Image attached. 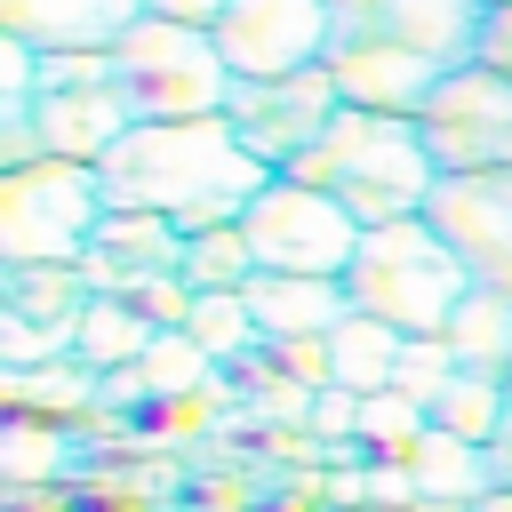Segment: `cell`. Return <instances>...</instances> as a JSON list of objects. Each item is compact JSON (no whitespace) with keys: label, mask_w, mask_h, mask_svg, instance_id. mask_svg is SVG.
I'll list each match as a JSON object with an SVG mask.
<instances>
[{"label":"cell","mask_w":512,"mask_h":512,"mask_svg":"<svg viewBox=\"0 0 512 512\" xmlns=\"http://www.w3.org/2000/svg\"><path fill=\"white\" fill-rule=\"evenodd\" d=\"M96 296V280L80 264H0V304L32 312V320H80Z\"/></svg>","instance_id":"obj_19"},{"label":"cell","mask_w":512,"mask_h":512,"mask_svg":"<svg viewBox=\"0 0 512 512\" xmlns=\"http://www.w3.org/2000/svg\"><path fill=\"white\" fill-rule=\"evenodd\" d=\"M136 368H144V384H152V392H184V384H200L216 360H208V352H200L184 328H160V344H152Z\"/></svg>","instance_id":"obj_26"},{"label":"cell","mask_w":512,"mask_h":512,"mask_svg":"<svg viewBox=\"0 0 512 512\" xmlns=\"http://www.w3.org/2000/svg\"><path fill=\"white\" fill-rule=\"evenodd\" d=\"M488 0H328V72L344 104L424 112L440 80L480 64Z\"/></svg>","instance_id":"obj_1"},{"label":"cell","mask_w":512,"mask_h":512,"mask_svg":"<svg viewBox=\"0 0 512 512\" xmlns=\"http://www.w3.org/2000/svg\"><path fill=\"white\" fill-rule=\"evenodd\" d=\"M440 176H480V168H512V72L504 64H464L456 80L432 88V104L416 112Z\"/></svg>","instance_id":"obj_10"},{"label":"cell","mask_w":512,"mask_h":512,"mask_svg":"<svg viewBox=\"0 0 512 512\" xmlns=\"http://www.w3.org/2000/svg\"><path fill=\"white\" fill-rule=\"evenodd\" d=\"M248 280H256V248H248L240 224L192 232V248H184V288H192V296H232V288H248Z\"/></svg>","instance_id":"obj_21"},{"label":"cell","mask_w":512,"mask_h":512,"mask_svg":"<svg viewBox=\"0 0 512 512\" xmlns=\"http://www.w3.org/2000/svg\"><path fill=\"white\" fill-rule=\"evenodd\" d=\"M8 400H24V408H96L104 400V368H88L80 352L40 360V368H8Z\"/></svg>","instance_id":"obj_23"},{"label":"cell","mask_w":512,"mask_h":512,"mask_svg":"<svg viewBox=\"0 0 512 512\" xmlns=\"http://www.w3.org/2000/svg\"><path fill=\"white\" fill-rule=\"evenodd\" d=\"M344 288H352V312H376L400 336H448L456 304L480 280L424 216H400V224H368L360 232V256H352Z\"/></svg>","instance_id":"obj_4"},{"label":"cell","mask_w":512,"mask_h":512,"mask_svg":"<svg viewBox=\"0 0 512 512\" xmlns=\"http://www.w3.org/2000/svg\"><path fill=\"white\" fill-rule=\"evenodd\" d=\"M232 80H288L328 64V0H232L216 16Z\"/></svg>","instance_id":"obj_11"},{"label":"cell","mask_w":512,"mask_h":512,"mask_svg":"<svg viewBox=\"0 0 512 512\" xmlns=\"http://www.w3.org/2000/svg\"><path fill=\"white\" fill-rule=\"evenodd\" d=\"M32 128H40V160H104L128 128H136V104L112 72V48H80V56H40V104H32Z\"/></svg>","instance_id":"obj_8"},{"label":"cell","mask_w":512,"mask_h":512,"mask_svg":"<svg viewBox=\"0 0 512 512\" xmlns=\"http://www.w3.org/2000/svg\"><path fill=\"white\" fill-rule=\"evenodd\" d=\"M144 0H0V32L40 48V56H80V48H120Z\"/></svg>","instance_id":"obj_13"},{"label":"cell","mask_w":512,"mask_h":512,"mask_svg":"<svg viewBox=\"0 0 512 512\" xmlns=\"http://www.w3.org/2000/svg\"><path fill=\"white\" fill-rule=\"evenodd\" d=\"M224 8L232 0H144V16H176V24H200V32H216Z\"/></svg>","instance_id":"obj_28"},{"label":"cell","mask_w":512,"mask_h":512,"mask_svg":"<svg viewBox=\"0 0 512 512\" xmlns=\"http://www.w3.org/2000/svg\"><path fill=\"white\" fill-rule=\"evenodd\" d=\"M448 344L464 368H488V376H512V288H472L448 320Z\"/></svg>","instance_id":"obj_18"},{"label":"cell","mask_w":512,"mask_h":512,"mask_svg":"<svg viewBox=\"0 0 512 512\" xmlns=\"http://www.w3.org/2000/svg\"><path fill=\"white\" fill-rule=\"evenodd\" d=\"M424 224L472 264V280L512 288V168H480V176H440L424 200Z\"/></svg>","instance_id":"obj_12"},{"label":"cell","mask_w":512,"mask_h":512,"mask_svg":"<svg viewBox=\"0 0 512 512\" xmlns=\"http://www.w3.org/2000/svg\"><path fill=\"white\" fill-rule=\"evenodd\" d=\"M472 512H512V488H488V496H480Z\"/></svg>","instance_id":"obj_31"},{"label":"cell","mask_w":512,"mask_h":512,"mask_svg":"<svg viewBox=\"0 0 512 512\" xmlns=\"http://www.w3.org/2000/svg\"><path fill=\"white\" fill-rule=\"evenodd\" d=\"M248 248H256V272H312V280H344L352 256H360V216L344 200H328L320 184L304 176H272L248 216H240Z\"/></svg>","instance_id":"obj_7"},{"label":"cell","mask_w":512,"mask_h":512,"mask_svg":"<svg viewBox=\"0 0 512 512\" xmlns=\"http://www.w3.org/2000/svg\"><path fill=\"white\" fill-rule=\"evenodd\" d=\"M104 200L112 208H152V216H176L184 232H208V224H240L248 200L272 184V168L232 136L224 112H200V120H136L104 160Z\"/></svg>","instance_id":"obj_2"},{"label":"cell","mask_w":512,"mask_h":512,"mask_svg":"<svg viewBox=\"0 0 512 512\" xmlns=\"http://www.w3.org/2000/svg\"><path fill=\"white\" fill-rule=\"evenodd\" d=\"M488 464H496V488H512V408H504V424L488 440Z\"/></svg>","instance_id":"obj_30"},{"label":"cell","mask_w":512,"mask_h":512,"mask_svg":"<svg viewBox=\"0 0 512 512\" xmlns=\"http://www.w3.org/2000/svg\"><path fill=\"white\" fill-rule=\"evenodd\" d=\"M152 344H160V320H152L136 296H88V312H80V344H72V352H80L88 368L112 376V368H136Z\"/></svg>","instance_id":"obj_16"},{"label":"cell","mask_w":512,"mask_h":512,"mask_svg":"<svg viewBox=\"0 0 512 512\" xmlns=\"http://www.w3.org/2000/svg\"><path fill=\"white\" fill-rule=\"evenodd\" d=\"M240 296H248L264 344H312L352 312V288L344 280H312V272H256Z\"/></svg>","instance_id":"obj_14"},{"label":"cell","mask_w":512,"mask_h":512,"mask_svg":"<svg viewBox=\"0 0 512 512\" xmlns=\"http://www.w3.org/2000/svg\"><path fill=\"white\" fill-rule=\"evenodd\" d=\"M488 488H496V464H488L480 440H456V432L432 424V432L408 448V496H416V504H440V496H448V504H480Z\"/></svg>","instance_id":"obj_15"},{"label":"cell","mask_w":512,"mask_h":512,"mask_svg":"<svg viewBox=\"0 0 512 512\" xmlns=\"http://www.w3.org/2000/svg\"><path fill=\"white\" fill-rule=\"evenodd\" d=\"M480 56L512 72V8H488V48H480Z\"/></svg>","instance_id":"obj_29"},{"label":"cell","mask_w":512,"mask_h":512,"mask_svg":"<svg viewBox=\"0 0 512 512\" xmlns=\"http://www.w3.org/2000/svg\"><path fill=\"white\" fill-rule=\"evenodd\" d=\"M184 336L216 360V368H232V360H248L264 336H256V312H248V296L232 288V296H192V312H184Z\"/></svg>","instance_id":"obj_22"},{"label":"cell","mask_w":512,"mask_h":512,"mask_svg":"<svg viewBox=\"0 0 512 512\" xmlns=\"http://www.w3.org/2000/svg\"><path fill=\"white\" fill-rule=\"evenodd\" d=\"M336 112H344V88H336V72H328V64L288 72V80H232V96H224L232 136H240L272 176H288V168L328 136V120H336Z\"/></svg>","instance_id":"obj_9"},{"label":"cell","mask_w":512,"mask_h":512,"mask_svg":"<svg viewBox=\"0 0 512 512\" xmlns=\"http://www.w3.org/2000/svg\"><path fill=\"white\" fill-rule=\"evenodd\" d=\"M72 344H80V320H32V312H8V304H0V360H8V368L64 360Z\"/></svg>","instance_id":"obj_25"},{"label":"cell","mask_w":512,"mask_h":512,"mask_svg":"<svg viewBox=\"0 0 512 512\" xmlns=\"http://www.w3.org/2000/svg\"><path fill=\"white\" fill-rule=\"evenodd\" d=\"M456 368H464V360H456V344H448V336H408V344H400V368H392V392H408V400L432 416V408H440V392L456 384Z\"/></svg>","instance_id":"obj_24"},{"label":"cell","mask_w":512,"mask_h":512,"mask_svg":"<svg viewBox=\"0 0 512 512\" xmlns=\"http://www.w3.org/2000/svg\"><path fill=\"white\" fill-rule=\"evenodd\" d=\"M488 8H512V0H488Z\"/></svg>","instance_id":"obj_32"},{"label":"cell","mask_w":512,"mask_h":512,"mask_svg":"<svg viewBox=\"0 0 512 512\" xmlns=\"http://www.w3.org/2000/svg\"><path fill=\"white\" fill-rule=\"evenodd\" d=\"M504 408H512V376H488V368H456V384L440 392V408H432V424L440 432H456V440H496V424H504Z\"/></svg>","instance_id":"obj_20"},{"label":"cell","mask_w":512,"mask_h":512,"mask_svg":"<svg viewBox=\"0 0 512 512\" xmlns=\"http://www.w3.org/2000/svg\"><path fill=\"white\" fill-rule=\"evenodd\" d=\"M112 72H120L136 120H200V112H224V96H232V64H224L216 32L176 24V16H136L128 40L112 48Z\"/></svg>","instance_id":"obj_6"},{"label":"cell","mask_w":512,"mask_h":512,"mask_svg":"<svg viewBox=\"0 0 512 512\" xmlns=\"http://www.w3.org/2000/svg\"><path fill=\"white\" fill-rule=\"evenodd\" d=\"M360 400H368V392L320 384V392H312V416H304V424H312L320 440H360Z\"/></svg>","instance_id":"obj_27"},{"label":"cell","mask_w":512,"mask_h":512,"mask_svg":"<svg viewBox=\"0 0 512 512\" xmlns=\"http://www.w3.org/2000/svg\"><path fill=\"white\" fill-rule=\"evenodd\" d=\"M400 344H408V336H400L392 320H376V312H344V320L328 328V368H336L344 392H392Z\"/></svg>","instance_id":"obj_17"},{"label":"cell","mask_w":512,"mask_h":512,"mask_svg":"<svg viewBox=\"0 0 512 512\" xmlns=\"http://www.w3.org/2000/svg\"><path fill=\"white\" fill-rule=\"evenodd\" d=\"M96 160H24L0 168V264H80L104 224Z\"/></svg>","instance_id":"obj_5"},{"label":"cell","mask_w":512,"mask_h":512,"mask_svg":"<svg viewBox=\"0 0 512 512\" xmlns=\"http://www.w3.org/2000/svg\"><path fill=\"white\" fill-rule=\"evenodd\" d=\"M304 184H320L328 200H344L360 224H400V216H424L432 184H440V160L416 128V112H376V104H344L328 120V136L288 168Z\"/></svg>","instance_id":"obj_3"}]
</instances>
